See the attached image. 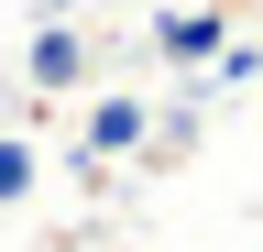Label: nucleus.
<instances>
[{
	"mask_svg": "<svg viewBox=\"0 0 263 252\" xmlns=\"http://www.w3.org/2000/svg\"><path fill=\"white\" fill-rule=\"evenodd\" d=\"M143 143H154V110L132 88H99L88 121H77V165H110V153H143Z\"/></svg>",
	"mask_w": 263,
	"mask_h": 252,
	"instance_id": "2",
	"label": "nucleus"
},
{
	"mask_svg": "<svg viewBox=\"0 0 263 252\" xmlns=\"http://www.w3.org/2000/svg\"><path fill=\"white\" fill-rule=\"evenodd\" d=\"M22 77H33V99H77L88 88V33L77 22H44V33L22 44Z\"/></svg>",
	"mask_w": 263,
	"mask_h": 252,
	"instance_id": "3",
	"label": "nucleus"
},
{
	"mask_svg": "<svg viewBox=\"0 0 263 252\" xmlns=\"http://www.w3.org/2000/svg\"><path fill=\"white\" fill-rule=\"evenodd\" d=\"M33 176H44V165H33V143H22V132H0V208H22V198H33Z\"/></svg>",
	"mask_w": 263,
	"mask_h": 252,
	"instance_id": "4",
	"label": "nucleus"
},
{
	"mask_svg": "<svg viewBox=\"0 0 263 252\" xmlns=\"http://www.w3.org/2000/svg\"><path fill=\"white\" fill-rule=\"evenodd\" d=\"M154 55H164V66H219V55H230V11H219V0H186V11H154Z\"/></svg>",
	"mask_w": 263,
	"mask_h": 252,
	"instance_id": "1",
	"label": "nucleus"
}]
</instances>
